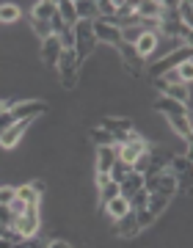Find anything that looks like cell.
Wrapping results in <instances>:
<instances>
[{"label": "cell", "mask_w": 193, "mask_h": 248, "mask_svg": "<svg viewBox=\"0 0 193 248\" xmlns=\"http://www.w3.org/2000/svg\"><path fill=\"white\" fill-rule=\"evenodd\" d=\"M72 36H75V58L83 66V61H88L96 50V39H94V28H91V19H78L72 25Z\"/></svg>", "instance_id": "6da1fadb"}, {"label": "cell", "mask_w": 193, "mask_h": 248, "mask_svg": "<svg viewBox=\"0 0 193 248\" xmlns=\"http://www.w3.org/2000/svg\"><path fill=\"white\" fill-rule=\"evenodd\" d=\"M11 229L17 232L22 240H31L36 237L39 232H42V213H39V204H28L25 215H19V218H14V223H11Z\"/></svg>", "instance_id": "7a4b0ae2"}, {"label": "cell", "mask_w": 193, "mask_h": 248, "mask_svg": "<svg viewBox=\"0 0 193 248\" xmlns=\"http://www.w3.org/2000/svg\"><path fill=\"white\" fill-rule=\"evenodd\" d=\"M144 190H146V193L166 196V199H174V196L179 193V185H177V177L166 169V171H160V174L144 177Z\"/></svg>", "instance_id": "3957f363"}, {"label": "cell", "mask_w": 193, "mask_h": 248, "mask_svg": "<svg viewBox=\"0 0 193 248\" xmlns=\"http://www.w3.org/2000/svg\"><path fill=\"white\" fill-rule=\"evenodd\" d=\"M91 28H94L96 45H105V47H111V50H116V47L122 45V31H119V22H116V19H99L96 17L94 22H91Z\"/></svg>", "instance_id": "277c9868"}, {"label": "cell", "mask_w": 193, "mask_h": 248, "mask_svg": "<svg viewBox=\"0 0 193 248\" xmlns=\"http://www.w3.org/2000/svg\"><path fill=\"white\" fill-rule=\"evenodd\" d=\"M50 110V105L44 102V99H17L14 105H11V119L14 122H33V119H39L42 113H47Z\"/></svg>", "instance_id": "5b68a950"}, {"label": "cell", "mask_w": 193, "mask_h": 248, "mask_svg": "<svg viewBox=\"0 0 193 248\" xmlns=\"http://www.w3.org/2000/svg\"><path fill=\"white\" fill-rule=\"evenodd\" d=\"M182 61H191V45L179 47L177 53H171V55H166V58H160V61L149 63V75H152V80L160 78V75H163V72H168V69H177V66H179Z\"/></svg>", "instance_id": "8992f818"}, {"label": "cell", "mask_w": 193, "mask_h": 248, "mask_svg": "<svg viewBox=\"0 0 193 248\" xmlns=\"http://www.w3.org/2000/svg\"><path fill=\"white\" fill-rule=\"evenodd\" d=\"M116 50H119V58H122V72H130L132 78H138L141 72H144V63L146 61L135 53V47L127 45V42H122Z\"/></svg>", "instance_id": "52a82bcc"}, {"label": "cell", "mask_w": 193, "mask_h": 248, "mask_svg": "<svg viewBox=\"0 0 193 248\" xmlns=\"http://www.w3.org/2000/svg\"><path fill=\"white\" fill-rule=\"evenodd\" d=\"M33 122H14L9 124L3 133H0V149H17L19 143H22V138H25L28 127H31Z\"/></svg>", "instance_id": "ba28073f"}, {"label": "cell", "mask_w": 193, "mask_h": 248, "mask_svg": "<svg viewBox=\"0 0 193 248\" xmlns=\"http://www.w3.org/2000/svg\"><path fill=\"white\" fill-rule=\"evenodd\" d=\"M152 146L149 141H141V143H116V160H122V163H135L141 155H146Z\"/></svg>", "instance_id": "9c48e42d"}, {"label": "cell", "mask_w": 193, "mask_h": 248, "mask_svg": "<svg viewBox=\"0 0 193 248\" xmlns=\"http://www.w3.org/2000/svg\"><path fill=\"white\" fill-rule=\"evenodd\" d=\"M99 127H102V130H108V133L119 141L124 133H130V130H132V119H130V116H102Z\"/></svg>", "instance_id": "30bf717a"}, {"label": "cell", "mask_w": 193, "mask_h": 248, "mask_svg": "<svg viewBox=\"0 0 193 248\" xmlns=\"http://www.w3.org/2000/svg\"><path fill=\"white\" fill-rule=\"evenodd\" d=\"M39 58H42L44 66H50L55 69V63L61 58V42H58V36H47L42 42V50H39Z\"/></svg>", "instance_id": "8fae6325"}, {"label": "cell", "mask_w": 193, "mask_h": 248, "mask_svg": "<svg viewBox=\"0 0 193 248\" xmlns=\"http://www.w3.org/2000/svg\"><path fill=\"white\" fill-rule=\"evenodd\" d=\"M152 110H158V113H163V116H188L191 113L188 105H182V102H177V99H171V97H163V94L152 102Z\"/></svg>", "instance_id": "7c38bea8"}, {"label": "cell", "mask_w": 193, "mask_h": 248, "mask_svg": "<svg viewBox=\"0 0 193 248\" xmlns=\"http://www.w3.org/2000/svg\"><path fill=\"white\" fill-rule=\"evenodd\" d=\"M116 226H113V234L116 237H122V240H132L135 234L141 232V226H138V218H135V213H127L124 218H119V221H113Z\"/></svg>", "instance_id": "4fadbf2b"}, {"label": "cell", "mask_w": 193, "mask_h": 248, "mask_svg": "<svg viewBox=\"0 0 193 248\" xmlns=\"http://www.w3.org/2000/svg\"><path fill=\"white\" fill-rule=\"evenodd\" d=\"M179 47H185L182 39H166V36H160V33H158V45H155V53H152L146 61L155 63V61H160V58H166V55L177 53Z\"/></svg>", "instance_id": "5bb4252c"}, {"label": "cell", "mask_w": 193, "mask_h": 248, "mask_svg": "<svg viewBox=\"0 0 193 248\" xmlns=\"http://www.w3.org/2000/svg\"><path fill=\"white\" fill-rule=\"evenodd\" d=\"M138 190H144V174H138V171H130V174H127V177L119 182V196H122L124 202H130V199L138 193Z\"/></svg>", "instance_id": "9a60e30c"}, {"label": "cell", "mask_w": 193, "mask_h": 248, "mask_svg": "<svg viewBox=\"0 0 193 248\" xmlns=\"http://www.w3.org/2000/svg\"><path fill=\"white\" fill-rule=\"evenodd\" d=\"M113 163H116V146H96V160H94L96 174H111Z\"/></svg>", "instance_id": "2e32d148"}, {"label": "cell", "mask_w": 193, "mask_h": 248, "mask_svg": "<svg viewBox=\"0 0 193 248\" xmlns=\"http://www.w3.org/2000/svg\"><path fill=\"white\" fill-rule=\"evenodd\" d=\"M166 122H168V127H171V133H177L185 143H191V135H193V130H191V113H188V116H166Z\"/></svg>", "instance_id": "e0dca14e"}, {"label": "cell", "mask_w": 193, "mask_h": 248, "mask_svg": "<svg viewBox=\"0 0 193 248\" xmlns=\"http://www.w3.org/2000/svg\"><path fill=\"white\" fill-rule=\"evenodd\" d=\"M55 14H58V3L55 0H39L31 9V19H42V22H50Z\"/></svg>", "instance_id": "ac0fdd59"}, {"label": "cell", "mask_w": 193, "mask_h": 248, "mask_svg": "<svg viewBox=\"0 0 193 248\" xmlns=\"http://www.w3.org/2000/svg\"><path fill=\"white\" fill-rule=\"evenodd\" d=\"M160 11H163L160 0H141V3H135V17L138 19H160Z\"/></svg>", "instance_id": "d6986e66"}, {"label": "cell", "mask_w": 193, "mask_h": 248, "mask_svg": "<svg viewBox=\"0 0 193 248\" xmlns=\"http://www.w3.org/2000/svg\"><path fill=\"white\" fill-rule=\"evenodd\" d=\"M168 171H171L174 177H185V174H191V155H185V152L171 155V160H168Z\"/></svg>", "instance_id": "ffe728a7"}, {"label": "cell", "mask_w": 193, "mask_h": 248, "mask_svg": "<svg viewBox=\"0 0 193 248\" xmlns=\"http://www.w3.org/2000/svg\"><path fill=\"white\" fill-rule=\"evenodd\" d=\"M102 213H105L108 218H113V221H119V218H124V215L130 213V204L124 202L122 196H116L113 202H108L105 207H102Z\"/></svg>", "instance_id": "44dd1931"}, {"label": "cell", "mask_w": 193, "mask_h": 248, "mask_svg": "<svg viewBox=\"0 0 193 248\" xmlns=\"http://www.w3.org/2000/svg\"><path fill=\"white\" fill-rule=\"evenodd\" d=\"M168 204H171V199H166V196H158V193H149V199H146V213H152L155 218H160V215L168 210Z\"/></svg>", "instance_id": "7402d4cb"}, {"label": "cell", "mask_w": 193, "mask_h": 248, "mask_svg": "<svg viewBox=\"0 0 193 248\" xmlns=\"http://www.w3.org/2000/svg\"><path fill=\"white\" fill-rule=\"evenodd\" d=\"M22 17V9L17 3H0V25H14Z\"/></svg>", "instance_id": "603a6c76"}, {"label": "cell", "mask_w": 193, "mask_h": 248, "mask_svg": "<svg viewBox=\"0 0 193 248\" xmlns=\"http://www.w3.org/2000/svg\"><path fill=\"white\" fill-rule=\"evenodd\" d=\"M163 97H171V99H177V102H182V105H188L191 108V91H188V86H163Z\"/></svg>", "instance_id": "cb8c5ba5"}, {"label": "cell", "mask_w": 193, "mask_h": 248, "mask_svg": "<svg viewBox=\"0 0 193 248\" xmlns=\"http://www.w3.org/2000/svg\"><path fill=\"white\" fill-rule=\"evenodd\" d=\"M116 196H119V185H116L113 179H111V182H105V185L96 187V204H99V207H105L108 202H113Z\"/></svg>", "instance_id": "d4e9b609"}, {"label": "cell", "mask_w": 193, "mask_h": 248, "mask_svg": "<svg viewBox=\"0 0 193 248\" xmlns=\"http://www.w3.org/2000/svg\"><path fill=\"white\" fill-rule=\"evenodd\" d=\"M58 17H61V22L66 28H72L75 22H78V14H75V3L72 0H61L58 3Z\"/></svg>", "instance_id": "484cf974"}, {"label": "cell", "mask_w": 193, "mask_h": 248, "mask_svg": "<svg viewBox=\"0 0 193 248\" xmlns=\"http://www.w3.org/2000/svg\"><path fill=\"white\" fill-rule=\"evenodd\" d=\"M75 14H78V19H91V22H94L96 19V3L94 0H78V3H75Z\"/></svg>", "instance_id": "4316f807"}, {"label": "cell", "mask_w": 193, "mask_h": 248, "mask_svg": "<svg viewBox=\"0 0 193 248\" xmlns=\"http://www.w3.org/2000/svg\"><path fill=\"white\" fill-rule=\"evenodd\" d=\"M88 138L94 141V146H116V138L108 130H102V127H94L91 133H88Z\"/></svg>", "instance_id": "83f0119b"}, {"label": "cell", "mask_w": 193, "mask_h": 248, "mask_svg": "<svg viewBox=\"0 0 193 248\" xmlns=\"http://www.w3.org/2000/svg\"><path fill=\"white\" fill-rule=\"evenodd\" d=\"M17 199L25 204H39V196L33 193V187H31V182H22V185H17Z\"/></svg>", "instance_id": "f1b7e54d"}, {"label": "cell", "mask_w": 193, "mask_h": 248, "mask_svg": "<svg viewBox=\"0 0 193 248\" xmlns=\"http://www.w3.org/2000/svg\"><path fill=\"white\" fill-rule=\"evenodd\" d=\"M177 17H179V22H182V25H188V28L193 25V14H191V0H179V3H177Z\"/></svg>", "instance_id": "f546056e"}, {"label": "cell", "mask_w": 193, "mask_h": 248, "mask_svg": "<svg viewBox=\"0 0 193 248\" xmlns=\"http://www.w3.org/2000/svg\"><path fill=\"white\" fill-rule=\"evenodd\" d=\"M130 171H132L130 163H122V160H116V163H113V169H111V179H113L116 185H119V182H122V179L127 177V174H130Z\"/></svg>", "instance_id": "4dcf8cb0"}, {"label": "cell", "mask_w": 193, "mask_h": 248, "mask_svg": "<svg viewBox=\"0 0 193 248\" xmlns=\"http://www.w3.org/2000/svg\"><path fill=\"white\" fill-rule=\"evenodd\" d=\"M31 28H33V33L39 36V39H47V36H53V28H50V22H42V19H31Z\"/></svg>", "instance_id": "1f68e13d"}, {"label": "cell", "mask_w": 193, "mask_h": 248, "mask_svg": "<svg viewBox=\"0 0 193 248\" xmlns=\"http://www.w3.org/2000/svg\"><path fill=\"white\" fill-rule=\"evenodd\" d=\"M146 199H149V193H146V190H138V193L132 196V199H130L127 204H130V210H132V213H141V210L146 207Z\"/></svg>", "instance_id": "d6a6232c"}, {"label": "cell", "mask_w": 193, "mask_h": 248, "mask_svg": "<svg viewBox=\"0 0 193 248\" xmlns=\"http://www.w3.org/2000/svg\"><path fill=\"white\" fill-rule=\"evenodd\" d=\"M17 199V187L14 185H0V204H11Z\"/></svg>", "instance_id": "836d02e7"}, {"label": "cell", "mask_w": 193, "mask_h": 248, "mask_svg": "<svg viewBox=\"0 0 193 248\" xmlns=\"http://www.w3.org/2000/svg\"><path fill=\"white\" fill-rule=\"evenodd\" d=\"M177 72H179V78L191 86V80H193V61H182L179 66H177Z\"/></svg>", "instance_id": "e575fe53"}, {"label": "cell", "mask_w": 193, "mask_h": 248, "mask_svg": "<svg viewBox=\"0 0 193 248\" xmlns=\"http://www.w3.org/2000/svg\"><path fill=\"white\" fill-rule=\"evenodd\" d=\"M0 223L9 226V229H11V223H14V213L9 210V204H0Z\"/></svg>", "instance_id": "d590c367"}, {"label": "cell", "mask_w": 193, "mask_h": 248, "mask_svg": "<svg viewBox=\"0 0 193 248\" xmlns=\"http://www.w3.org/2000/svg\"><path fill=\"white\" fill-rule=\"evenodd\" d=\"M9 210H11V213H14V218H19V215H25L28 204H25V202H19V199H14V202L9 204Z\"/></svg>", "instance_id": "8d00e7d4"}, {"label": "cell", "mask_w": 193, "mask_h": 248, "mask_svg": "<svg viewBox=\"0 0 193 248\" xmlns=\"http://www.w3.org/2000/svg\"><path fill=\"white\" fill-rule=\"evenodd\" d=\"M31 187H33V193L39 196V199L47 193V182H44V179H31Z\"/></svg>", "instance_id": "74e56055"}, {"label": "cell", "mask_w": 193, "mask_h": 248, "mask_svg": "<svg viewBox=\"0 0 193 248\" xmlns=\"http://www.w3.org/2000/svg\"><path fill=\"white\" fill-rule=\"evenodd\" d=\"M47 248H75L69 243V240H61V237H53L50 243H47Z\"/></svg>", "instance_id": "f35d334b"}, {"label": "cell", "mask_w": 193, "mask_h": 248, "mask_svg": "<svg viewBox=\"0 0 193 248\" xmlns=\"http://www.w3.org/2000/svg\"><path fill=\"white\" fill-rule=\"evenodd\" d=\"M0 248H14V243H9L6 237H0Z\"/></svg>", "instance_id": "ab89813d"}, {"label": "cell", "mask_w": 193, "mask_h": 248, "mask_svg": "<svg viewBox=\"0 0 193 248\" xmlns=\"http://www.w3.org/2000/svg\"><path fill=\"white\" fill-rule=\"evenodd\" d=\"M17 248H19V246H17Z\"/></svg>", "instance_id": "60d3db41"}]
</instances>
